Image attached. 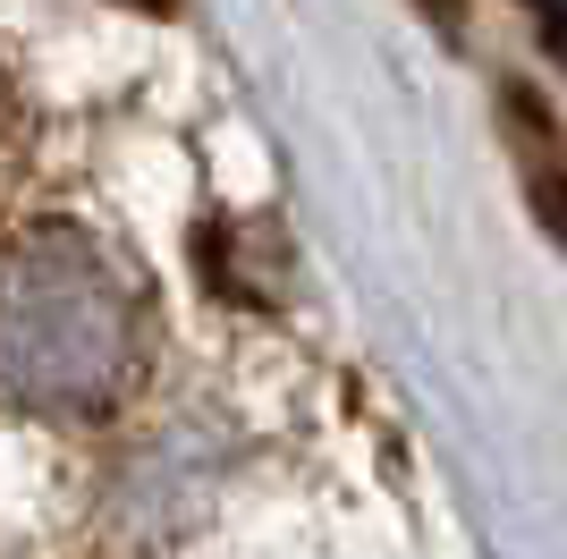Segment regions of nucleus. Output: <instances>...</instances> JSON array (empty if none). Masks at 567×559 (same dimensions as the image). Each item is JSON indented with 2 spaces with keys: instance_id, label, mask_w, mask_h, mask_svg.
Masks as SVG:
<instances>
[{
  "instance_id": "obj_1",
  "label": "nucleus",
  "mask_w": 567,
  "mask_h": 559,
  "mask_svg": "<svg viewBox=\"0 0 567 559\" xmlns=\"http://www.w3.org/2000/svg\"><path fill=\"white\" fill-rule=\"evenodd\" d=\"M118 365L111 280L76 246H34L0 272V382L34 398H85Z\"/></svg>"
}]
</instances>
